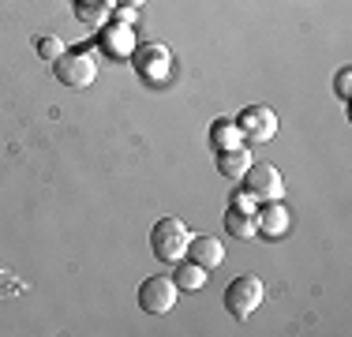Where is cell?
Listing matches in <instances>:
<instances>
[{
  "label": "cell",
  "instance_id": "cell-1",
  "mask_svg": "<svg viewBox=\"0 0 352 337\" xmlns=\"http://www.w3.org/2000/svg\"><path fill=\"white\" fill-rule=\"evenodd\" d=\"M53 75L68 90H90L98 79V53L94 49H72V53L64 49L53 61Z\"/></svg>",
  "mask_w": 352,
  "mask_h": 337
},
{
  "label": "cell",
  "instance_id": "cell-2",
  "mask_svg": "<svg viewBox=\"0 0 352 337\" xmlns=\"http://www.w3.org/2000/svg\"><path fill=\"white\" fill-rule=\"evenodd\" d=\"M188 240H191V229L180 217H162V221H154V229H150V251H154V259L165 266L180 263V259L188 255Z\"/></svg>",
  "mask_w": 352,
  "mask_h": 337
},
{
  "label": "cell",
  "instance_id": "cell-3",
  "mask_svg": "<svg viewBox=\"0 0 352 337\" xmlns=\"http://www.w3.org/2000/svg\"><path fill=\"white\" fill-rule=\"evenodd\" d=\"M131 67H135V75L146 83V87H165V83L173 79V53H169V45H162V41L135 45V53H131Z\"/></svg>",
  "mask_w": 352,
  "mask_h": 337
},
{
  "label": "cell",
  "instance_id": "cell-4",
  "mask_svg": "<svg viewBox=\"0 0 352 337\" xmlns=\"http://www.w3.org/2000/svg\"><path fill=\"white\" fill-rule=\"evenodd\" d=\"M263 300H266V289H263V281H258L255 274L232 277L229 289H225V311H229L236 323H248V318L263 307Z\"/></svg>",
  "mask_w": 352,
  "mask_h": 337
},
{
  "label": "cell",
  "instance_id": "cell-5",
  "mask_svg": "<svg viewBox=\"0 0 352 337\" xmlns=\"http://www.w3.org/2000/svg\"><path fill=\"white\" fill-rule=\"evenodd\" d=\"M236 128L248 146H263V142H270L278 135V113L270 105H248V109H240Z\"/></svg>",
  "mask_w": 352,
  "mask_h": 337
},
{
  "label": "cell",
  "instance_id": "cell-6",
  "mask_svg": "<svg viewBox=\"0 0 352 337\" xmlns=\"http://www.w3.org/2000/svg\"><path fill=\"white\" fill-rule=\"evenodd\" d=\"M176 300H180V289H176V281L165 274H154L139 285V307L146 311V315H169L176 307Z\"/></svg>",
  "mask_w": 352,
  "mask_h": 337
},
{
  "label": "cell",
  "instance_id": "cell-7",
  "mask_svg": "<svg viewBox=\"0 0 352 337\" xmlns=\"http://www.w3.org/2000/svg\"><path fill=\"white\" fill-rule=\"evenodd\" d=\"M244 180V188L255 195L258 202L266 199H285V180H281V168L270 165V162H251L248 173L240 176Z\"/></svg>",
  "mask_w": 352,
  "mask_h": 337
},
{
  "label": "cell",
  "instance_id": "cell-8",
  "mask_svg": "<svg viewBox=\"0 0 352 337\" xmlns=\"http://www.w3.org/2000/svg\"><path fill=\"white\" fill-rule=\"evenodd\" d=\"M292 225V214L285 206V199H266L255 206V232L258 240H281Z\"/></svg>",
  "mask_w": 352,
  "mask_h": 337
},
{
  "label": "cell",
  "instance_id": "cell-9",
  "mask_svg": "<svg viewBox=\"0 0 352 337\" xmlns=\"http://www.w3.org/2000/svg\"><path fill=\"white\" fill-rule=\"evenodd\" d=\"M98 53L109 56V61H131V53H135V30L128 27V23H105L102 30H98Z\"/></svg>",
  "mask_w": 352,
  "mask_h": 337
},
{
  "label": "cell",
  "instance_id": "cell-10",
  "mask_svg": "<svg viewBox=\"0 0 352 337\" xmlns=\"http://www.w3.org/2000/svg\"><path fill=\"white\" fill-rule=\"evenodd\" d=\"M188 259H191V263H199L203 270H217V266L225 263V243L214 240V236H195V232H191Z\"/></svg>",
  "mask_w": 352,
  "mask_h": 337
},
{
  "label": "cell",
  "instance_id": "cell-11",
  "mask_svg": "<svg viewBox=\"0 0 352 337\" xmlns=\"http://www.w3.org/2000/svg\"><path fill=\"white\" fill-rule=\"evenodd\" d=\"M214 157H217V173H221L225 180H240V176L248 173V165L255 162V157H251V146H248V142H240V146L225 150V154H214Z\"/></svg>",
  "mask_w": 352,
  "mask_h": 337
},
{
  "label": "cell",
  "instance_id": "cell-12",
  "mask_svg": "<svg viewBox=\"0 0 352 337\" xmlns=\"http://www.w3.org/2000/svg\"><path fill=\"white\" fill-rule=\"evenodd\" d=\"M75 19L90 30H102L113 19V0H75Z\"/></svg>",
  "mask_w": 352,
  "mask_h": 337
},
{
  "label": "cell",
  "instance_id": "cell-13",
  "mask_svg": "<svg viewBox=\"0 0 352 337\" xmlns=\"http://www.w3.org/2000/svg\"><path fill=\"white\" fill-rule=\"evenodd\" d=\"M206 277H210V270L191 263L188 255H184L180 263H173V281H176V289H180V292H199L206 285Z\"/></svg>",
  "mask_w": 352,
  "mask_h": 337
},
{
  "label": "cell",
  "instance_id": "cell-14",
  "mask_svg": "<svg viewBox=\"0 0 352 337\" xmlns=\"http://www.w3.org/2000/svg\"><path fill=\"white\" fill-rule=\"evenodd\" d=\"M244 142V135L236 128V116H221V120L210 124V150L214 154H225V150L240 146Z\"/></svg>",
  "mask_w": 352,
  "mask_h": 337
},
{
  "label": "cell",
  "instance_id": "cell-15",
  "mask_svg": "<svg viewBox=\"0 0 352 337\" xmlns=\"http://www.w3.org/2000/svg\"><path fill=\"white\" fill-rule=\"evenodd\" d=\"M225 232L229 236H236V240H258V232H255V217L251 214H240V210H225Z\"/></svg>",
  "mask_w": 352,
  "mask_h": 337
},
{
  "label": "cell",
  "instance_id": "cell-16",
  "mask_svg": "<svg viewBox=\"0 0 352 337\" xmlns=\"http://www.w3.org/2000/svg\"><path fill=\"white\" fill-rule=\"evenodd\" d=\"M229 206H232V210H240V214H251V217H255V206H258V199L251 195L248 188H236V191L229 195Z\"/></svg>",
  "mask_w": 352,
  "mask_h": 337
},
{
  "label": "cell",
  "instance_id": "cell-17",
  "mask_svg": "<svg viewBox=\"0 0 352 337\" xmlns=\"http://www.w3.org/2000/svg\"><path fill=\"white\" fill-rule=\"evenodd\" d=\"M34 49H38V56H41V61H49V64H53L56 56L64 53V41H60V38H49V34H45V38H38V41H34Z\"/></svg>",
  "mask_w": 352,
  "mask_h": 337
},
{
  "label": "cell",
  "instance_id": "cell-18",
  "mask_svg": "<svg viewBox=\"0 0 352 337\" xmlns=\"http://www.w3.org/2000/svg\"><path fill=\"white\" fill-rule=\"evenodd\" d=\"M333 90H338L341 101L352 98V67H341V72H338V79H333Z\"/></svg>",
  "mask_w": 352,
  "mask_h": 337
},
{
  "label": "cell",
  "instance_id": "cell-19",
  "mask_svg": "<svg viewBox=\"0 0 352 337\" xmlns=\"http://www.w3.org/2000/svg\"><path fill=\"white\" fill-rule=\"evenodd\" d=\"M139 19V8H131V4H113V23H135Z\"/></svg>",
  "mask_w": 352,
  "mask_h": 337
},
{
  "label": "cell",
  "instance_id": "cell-20",
  "mask_svg": "<svg viewBox=\"0 0 352 337\" xmlns=\"http://www.w3.org/2000/svg\"><path fill=\"white\" fill-rule=\"evenodd\" d=\"M124 4H131V8H142V4H146V0H124Z\"/></svg>",
  "mask_w": 352,
  "mask_h": 337
}]
</instances>
